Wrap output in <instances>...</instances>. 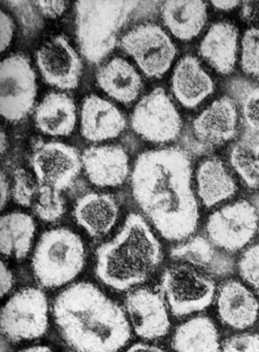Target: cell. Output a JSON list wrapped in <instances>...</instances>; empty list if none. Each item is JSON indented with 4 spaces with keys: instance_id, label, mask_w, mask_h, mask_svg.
<instances>
[{
    "instance_id": "9",
    "label": "cell",
    "mask_w": 259,
    "mask_h": 352,
    "mask_svg": "<svg viewBox=\"0 0 259 352\" xmlns=\"http://www.w3.org/2000/svg\"><path fill=\"white\" fill-rule=\"evenodd\" d=\"M161 287L170 311L177 317L205 310L215 298L212 278L185 263L170 265L164 271Z\"/></svg>"
},
{
    "instance_id": "21",
    "label": "cell",
    "mask_w": 259,
    "mask_h": 352,
    "mask_svg": "<svg viewBox=\"0 0 259 352\" xmlns=\"http://www.w3.org/2000/svg\"><path fill=\"white\" fill-rule=\"evenodd\" d=\"M238 30L227 21L212 24L199 45L203 60L220 75L234 72L238 59Z\"/></svg>"
},
{
    "instance_id": "47",
    "label": "cell",
    "mask_w": 259,
    "mask_h": 352,
    "mask_svg": "<svg viewBox=\"0 0 259 352\" xmlns=\"http://www.w3.org/2000/svg\"><path fill=\"white\" fill-rule=\"evenodd\" d=\"M7 341L8 340L5 337L1 338V352H10Z\"/></svg>"
},
{
    "instance_id": "14",
    "label": "cell",
    "mask_w": 259,
    "mask_h": 352,
    "mask_svg": "<svg viewBox=\"0 0 259 352\" xmlns=\"http://www.w3.org/2000/svg\"><path fill=\"white\" fill-rule=\"evenodd\" d=\"M238 110L230 96L212 102L192 122V133L199 147L212 149L232 141L238 135Z\"/></svg>"
},
{
    "instance_id": "5",
    "label": "cell",
    "mask_w": 259,
    "mask_h": 352,
    "mask_svg": "<svg viewBox=\"0 0 259 352\" xmlns=\"http://www.w3.org/2000/svg\"><path fill=\"white\" fill-rule=\"evenodd\" d=\"M86 263L83 241L73 230L60 228L43 234L32 256V271L43 287L57 288L73 281Z\"/></svg>"
},
{
    "instance_id": "22",
    "label": "cell",
    "mask_w": 259,
    "mask_h": 352,
    "mask_svg": "<svg viewBox=\"0 0 259 352\" xmlns=\"http://www.w3.org/2000/svg\"><path fill=\"white\" fill-rule=\"evenodd\" d=\"M36 127L49 137H69L78 122L77 106L65 92H50L34 110Z\"/></svg>"
},
{
    "instance_id": "37",
    "label": "cell",
    "mask_w": 259,
    "mask_h": 352,
    "mask_svg": "<svg viewBox=\"0 0 259 352\" xmlns=\"http://www.w3.org/2000/svg\"><path fill=\"white\" fill-rule=\"evenodd\" d=\"M15 34V22L9 13L1 10L0 11V51L5 52L13 42Z\"/></svg>"
},
{
    "instance_id": "33",
    "label": "cell",
    "mask_w": 259,
    "mask_h": 352,
    "mask_svg": "<svg viewBox=\"0 0 259 352\" xmlns=\"http://www.w3.org/2000/svg\"><path fill=\"white\" fill-rule=\"evenodd\" d=\"M240 67L246 75L259 79V28H249L243 36Z\"/></svg>"
},
{
    "instance_id": "28",
    "label": "cell",
    "mask_w": 259,
    "mask_h": 352,
    "mask_svg": "<svg viewBox=\"0 0 259 352\" xmlns=\"http://www.w3.org/2000/svg\"><path fill=\"white\" fill-rule=\"evenodd\" d=\"M176 352H220L219 333L207 316L194 317L177 329L172 342Z\"/></svg>"
},
{
    "instance_id": "20",
    "label": "cell",
    "mask_w": 259,
    "mask_h": 352,
    "mask_svg": "<svg viewBox=\"0 0 259 352\" xmlns=\"http://www.w3.org/2000/svg\"><path fill=\"white\" fill-rule=\"evenodd\" d=\"M217 309L222 323L232 329H245L257 320L259 302L240 282L229 280L218 289Z\"/></svg>"
},
{
    "instance_id": "32",
    "label": "cell",
    "mask_w": 259,
    "mask_h": 352,
    "mask_svg": "<svg viewBox=\"0 0 259 352\" xmlns=\"http://www.w3.org/2000/svg\"><path fill=\"white\" fill-rule=\"evenodd\" d=\"M40 188L36 176H32L25 168H19L14 172L12 197L17 205L32 208Z\"/></svg>"
},
{
    "instance_id": "43",
    "label": "cell",
    "mask_w": 259,
    "mask_h": 352,
    "mask_svg": "<svg viewBox=\"0 0 259 352\" xmlns=\"http://www.w3.org/2000/svg\"><path fill=\"white\" fill-rule=\"evenodd\" d=\"M126 352H166L158 346L149 345V344L137 343L131 346Z\"/></svg>"
},
{
    "instance_id": "24",
    "label": "cell",
    "mask_w": 259,
    "mask_h": 352,
    "mask_svg": "<svg viewBox=\"0 0 259 352\" xmlns=\"http://www.w3.org/2000/svg\"><path fill=\"white\" fill-rule=\"evenodd\" d=\"M160 16L172 36L188 42L199 36L207 24V3L199 0H170L162 3Z\"/></svg>"
},
{
    "instance_id": "45",
    "label": "cell",
    "mask_w": 259,
    "mask_h": 352,
    "mask_svg": "<svg viewBox=\"0 0 259 352\" xmlns=\"http://www.w3.org/2000/svg\"><path fill=\"white\" fill-rule=\"evenodd\" d=\"M22 352H54L51 348L47 346H32V347L27 348Z\"/></svg>"
},
{
    "instance_id": "44",
    "label": "cell",
    "mask_w": 259,
    "mask_h": 352,
    "mask_svg": "<svg viewBox=\"0 0 259 352\" xmlns=\"http://www.w3.org/2000/svg\"><path fill=\"white\" fill-rule=\"evenodd\" d=\"M8 147H9V142H8L7 133L5 129H3L0 133V151L3 155L7 151Z\"/></svg>"
},
{
    "instance_id": "8",
    "label": "cell",
    "mask_w": 259,
    "mask_h": 352,
    "mask_svg": "<svg viewBox=\"0 0 259 352\" xmlns=\"http://www.w3.org/2000/svg\"><path fill=\"white\" fill-rule=\"evenodd\" d=\"M49 323V302L40 288L19 290L5 302L1 312V333L8 341L38 339L46 333Z\"/></svg>"
},
{
    "instance_id": "19",
    "label": "cell",
    "mask_w": 259,
    "mask_h": 352,
    "mask_svg": "<svg viewBox=\"0 0 259 352\" xmlns=\"http://www.w3.org/2000/svg\"><path fill=\"white\" fill-rule=\"evenodd\" d=\"M96 83L109 98L126 106L135 102L144 89L137 69L121 57H114L98 67Z\"/></svg>"
},
{
    "instance_id": "3",
    "label": "cell",
    "mask_w": 259,
    "mask_h": 352,
    "mask_svg": "<svg viewBox=\"0 0 259 352\" xmlns=\"http://www.w3.org/2000/svg\"><path fill=\"white\" fill-rule=\"evenodd\" d=\"M159 241L139 214H131L112 240L96 250V277L113 289L124 292L145 283L159 267Z\"/></svg>"
},
{
    "instance_id": "41",
    "label": "cell",
    "mask_w": 259,
    "mask_h": 352,
    "mask_svg": "<svg viewBox=\"0 0 259 352\" xmlns=\"http://www.w3.org/2000/svg\"><path fill=\"white\" fill-rule=\"evenodd\" d=\"M11 195V185H10L5 173H1V178H0V208H1V210L5 209Z\"/></svg>"
},
{
    "instance_id": "31",
    "label": "cell",
    "mask_w": 259,
    "mask_h": 352,
    "mask_svg": "<svg viewBox=\"0 0 259 352\" xmlns=\"http://www.w3.org/2000/svg\"><path fill=\"white\" fill-rule=\"evenodd\" d=\"M34 213L42 221L54 223L65 213V201L60 191L52 187L41 185L32 207Z\"/></svg>"
},
{
    "instance_id": "6",
    "label": "cell",
    "mask_w": 259,
    "mask_h": 352,
    "mask_svg": "<svg viewBox=\"0 0 259 352\" xmlns=\"http://www.w3.org/2000/svg\"><path fill=\"white\" fill-rule=\"evenodd\" d=\"M38 96L36 72L30 59L21 53L5 57L0 65V113L8 122L25 119L34 110Z\"/></svg>"
},
{
    "instance_id": "13",
    "label": "cell",
    "mask_w": 259,
    "mask_h": 352,
    "mask_svg": "<svg viewBox=\"0 0 259 352\" xmlns=\"http://www.w3.org/2000/svg\"><path fill=\"white\" fill-rule=\"evenodd\" d=\"M36 65L45 83L61 91L76 89L81 81L83 63L69 38L53 36L36 52Z\"/></svg>"
},
{
    "instance_id": "12",
    "label": "cell",
    "mask_w": 259,
    "mask_h": 352,
    "mask_svg": "<svg viewBox=\"0 0 259 352\" xmlns=\"http://www.w3.org/2000/svg\"><path fill=\"white\" fill-rule=\"evenodd\" d=\"M30 164L41 185L60 192L74 184L83 168L77 148L61 142H36L32 147Z\"/></svg>"
},
{
    "instance_id": "30",
    "label": "cell",
    "mask_w": 259,
    "mask_h": 352,
    "mask_svg": "<svg viewBox=\"0 0 259 352\" xmlns=\"http://www.w3.org/2000/svg\"><path fill=\"white\" fill-rule=\"evenodd\" d=\"M229 91L240 108L244 129L259 133V84L236 79L230 83Z\"/></svg>"
},
{
    "instance_id": "27",
    "label": "cell",
    "mask_w": 259,
    "mask_h": 352,
    "mask_svg": "<svg viewBox=\"0 0 259 352\" xmlns=\"http://www.w3.org/2000/svg\"><path fill=\"white\" fill-rule=\"evenodd\" d=\"M34 218L23 212H11L0 220V251L7 257H27L36 234Z\"/></svg>"
},
{
    "instance_id": "10",
    "label": "cell",
    "mask_w": 259,
    "mask_h": 352,
    "mask_svg": "<svg viewBox=\"0 0 259 352\" xmlns=\"http://www.w3.org/2000/svg\"><path fill=\"white\" fill-rule=\"evenodd\" d=\"M131 124L142 139L156 145L176 141L183 126L176 104L162 88H155L139 100Z\"/></svg>"
},
{
    "instance_id": "2",
    "label": "cell",
    "mask_w": 259,
    "mask_h": 352,
    "mask_svg": "<svg viewBox=\"0 0 259 352\" xmlns=\"http://www.w3.org/2000/svg\"><path fill=\"white\" fill-rule=\"evenodd\" d=\"M53 315L61 337L77 352H118L131 339L123 309L89 282L59 294Z\"/></svg>"
},
{
    "instance_id": "18",
    "label": "cell",
    "mask_w": 259,
    "mask_h": 352,
    "mask_svg": "<svg viewBox=\"0 0 259 352\" xmlns=\"http://www.w3.org/2000/svg\"><path fill=\"white\" fill-rule=\"evenodd\" d=\"M170 89L179 104L188 110L201 106L213 94L215 85L196 57L186 55L174 67Z\"/></svg>"
},
{
    "instance_id": "25",
    "label": "cell",
    "mask_w": 259,
    "mask_h": 352,
    "mask_svg": "<svg viewBox=\"0 0 259 352\" xmlns=\"http://www.w3.org/2000/svg\"><path fill=\"white\" fill-rule=\"evenodd\" d=\"M170 257L185 265L214 276H225L234 271V261L203 236L191 238L170 251Z\"/></svg>"
},
{
    "instance_id": "35",
    "label": "cell",
    "mask_w": 259,
    "mask_h": 352,
    "mask_svg": "<svg viewBox=\"0 0 259 352\" xmlns=\"http://www.w3.org/2000/svg\"><path fill=\"white\" fill-rule=\"evenodd\" d=\"M243 279L259 294V244L249 247L238 261Z\"/></svg>"
},
{
    "instance_id": "40",
    "label": "cell",
    "mask_w": 259,
    "mask_h": 352,
    "mask_svg": "<svg viewBox=\"0 0 259 352\" xmlns=\"http://www.w3.org/2000/svg\"><path fill=\"white\" fill-rule=\"evenodd\" d=\"M14 286V276L11 270L7 267L5 261H1V270H0V292L1 296L5 298L11 292Z\"/></svg>"
},
{
    "instance_id": "7",
    "label": "cell",
    "mask_w": 259,
    "mask_h": 352,
    "mask_svg": "<svg viewBox=\"0 0 259 352\" xmlns=\"http://www.w3.org/2000/svg\"><path fill=\"white\" fill-rule=\"evenodd\" d=\"M119 45L150 79H161L177 56L176 45L170 34L155 23L135 26L121 36Z\"/></svg>"
},
{
    "instance_id": "23",
    "label": "cell",
    "mask_w": 259,
    "mask_h": 352,
    "mask_svg": "<svg viewBox=\"0 0 259 352\" xmlns=\"http://www.w3.org/2000/svg\"><path fill=\"white\" fill-rule=\"evenodd\" d=\"M119 217V205L109 193L91 192L78 199L74 218L90 236H106L114 228Z\"/></svg>"
},
{
    "instance_id": "39",
    "label": "cell",
    "mask_w": 259,
    "mask_h": 352,
    "mask_svg": "<svg viewBox=\"0 0 259 352\" xmlns=\"http://www.w3.org/2000/svg\"><path fill=\"white\" fill-rule=\"evenodd\" d=\"M240 16L245 23L252 25L254 28H259V0L242 3Z\"/></svg>"
},
{
    "instance_id": "29",
    "label": "cell",
    "mask_w": 259,
    "mask_h": 352,
    "mask_svg": "<svg viewBox=\"0 0 259 352\" xmlns=\"http://www.w3.org/2000/svg\"><path fill=\"white\" fill-rule=\"evenodd\" d=\"M230 166L248 188H259V133L244 129L229 150Z\"/></svg>"
},
{
    "instance_id": "17",
    "label": "cell",
    "mask_w": 259,
    "mask_h": 352,
    "mask_svg": "<svg viewBox=\"0 0 259 352\" xmlns=\"http://www.w3.org/2000/svg\"><path fill=\"white\" fill-rule=\"evenodd\" d=\"M80 129L86 141L102 143L118 138L126 129V119L110 100L92 94L82 104Z\"/></svg>"
},
{
    "instance_id": "15",
    "label": "cell",
    "mask_w": 259,
    "mask_h": 352,
    "mask_svg": "<svg viewBox=\"0 0 259 352\" xmlns=\"http://www.w3.org/2000/svg\"><path fill=\"white\" fill-rule=\"evenodd\" d=\"M125 309L133 331L139 337L160 339L170 331L168 307L155 290L147 287L133 290L126 296Z\"/></svg>"
},
{
    "instance_id": "36",
    "label": "cell",
    "mask_w": 259,
    "mask_h": 352,
    "mask_svg": "<svg viewBox=\"0 0 259 352\" xmlns=\"http://www.w3.org/2000/svg\"><path fill=\"white\" fill-rule=\"evenodd\" d=\"M220 352H259V336L240 333L224 342Z\"/></svg>"
},
{
    "instance_id": "11",
    "label": "cell",
    "mask_w": 259,
    "mask_h": 352,
    "mask_svg": "<svg viewBox=\"0 0 259 352\" xmlns=\"http://www.w3.org/2000/svg\"><path fill=\"white\" fill-rule=\"evenodd\" d=\"M259 215L252 204L238 201L224 206L210 216V242L222 250L236 252L249 244L258 232Z\"/></svg>"
},
{
    "instance_id": "34",
    "label": "cell",
    "mask_w": 259,
    "mask_h": 352,
    "mask_svg": "<svg viewBox=\"0 0 259 352\" xmlns=\"http://www.w3.org/2000/svg\"><path fill=\"white\" fill-rule=\"evenodd\" d=\"M12 8L17 19L21 24L22 30L26 36L36 34L44 26V17L38 11L34 1H9L7 3Z\"/></svg>"
},
{
    "instance_id": "38",
    "label": "cell",
    "mask_w": 259,
    "mask_h": 352,
    "mask_svg": "<svg viewBox=\"0 0 259 352\" xmlns=\"http://www.w3.org/2000/svg\"><path fill=\"white\" fill-rule=\"evenodd\" d=\"M43 17L47 19H57L61 17L69 8L67 1H34Z\"/></svg>"
},
{
    "instance_id": "26",
    "label": "cell",
    "mask_w": 259,
    "mask_h": 352,
    "mask_svg": "<svg viewBox=\"0 0 259 352\" xmlns=\"http://www.w3.org/2000/svg\"><path fill=\"white\" fill-rule=\"evenodd\" d=\"M195 179L197 195L207 208L227 201L238 190L232 173L225 164L217 157H209L201 162Z\"/></svg>"
},
{
    "instance_id": "42",
    "label": "cell",
    "mask_w": 259,
    "mask_h": 352,
    "mask_svg": "<svg viewBox=\"0 0 259 352\" xmlns=\"http://www.w3.org/2000/svg\"><path fill=\"white\" fill-rule=\"evenodd\" d=\"M242 3L240 1H236V0H226V1H213L212 6L214 9L217 10L220 12H230L232 10L236 9L238 7H240Z\"/></svg>"
},
{
    "instance_id": "1",
    "label": "cell",
    "mask_w": 259,
    "mask_h": 352,
    "mask_svg": "<svg viewBox=\"0 0 259 352\" xmlns=\"http://www.w3.org/2000/svg\"><path fill=\"white\" fill-rule=\"evenodd\" d=\"M131 189L139 209L166 240H186L196 230L199 203L191 160L184 150L170 147L142 153L131 173Z\"/></svg>"
},
{
    "instance_id": "46",
    "label": "cell",
    "mask_w": 259,
    "mask_h": 352,
    "mask_svg": "<svg viewBox=\"0 0 259 352\" xmlns=\"http://www.w3.org/2000/svg\"><path fill=\"white\" fill-rule=\"evenodd\" d=\"M251 204H252L253 207L255 208V210H256V212L259 215V192H257L256 195L253 197L252 203Z\"/></svg>"
},
{
    "instance_id": "16",
    "label": "cell",
    "mask_w": 259,
    "mask_h": 352,
    "mask_svg": "<svg viewBox=\"0 0 259 352\" xmlns=\"http://www.w3.org/2000/svg\"><path fill=\"white\" fill-rule=\"evenodd\" d=\"M83 170L88 180L100 188L118 187L131 174L129 157L118 145H94L82 154Z\"/></svg>"
},
{
    "instance_id": "4",
    "label": "cell",
    "mask_w": 259,
    "mask_h": 352,
    "mask_svg": "<svg viewBox=\"0 0 259 352\" xmlns=\"http://www.w3.org/2000/svg\"><path fill=\"white\" fill-rule=\"evenodd\" d=\"M139 1L83 0L76 3V36L82 56L100 65L120 43L121 30L128 23Z\"/></svg>"
}]
</instances>
